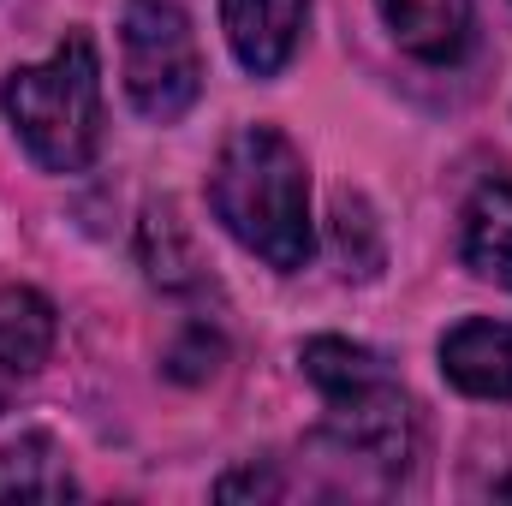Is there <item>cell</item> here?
<instances>
[{
	"instance_id": "11",
	"label": "cell",
	"mask_w": 512,
	"mask_h": 506,
	"mask_svg": "<svg viewBox=\"0 0 512 506\" xmlns=\"http://www.w3.org/2000/svg\"><path fill=\"white\" fill-rule=\"evenodd\" d=\"M18 370H12V364H6V358H0V411H6V399H12V387H18Z\"/></svg>"
},
{
	"instance_id": "7",
	"label": "cell",
	"mask_w": 512,
	"mask_h": 506,
	"mask_svg": "<svg viewBox=\"0 0 512 506\" xmlns=\"http://www.w3.org/2000/svg\"><path fill=\"white\" fill-rule=\"evenodd\" d=\"M393 42L429 66H447L471 42V0H376Z\"/></svg>"
},
{
	"instance_id": "12",
	"label": "cell",
	"mask_w": 512,
	"mask_h": 506,
	"mask_svg": "<svg viewBox=\"0 0 512 506\" xmlns=\"http://www.w3.org/2000/svg\"><path fill=\"white\" fill-rule=\"evenodd\" d=\"M501 495H507V501H512V483H501Z\"/></svg>"
},
{
	"instance_id": "2",
	"label": "cell",
	"mask_w": 512,
	"mask_h": 506,
	"mask_svg": "<svg viewBox=\"0 0 512 506\" xmlns=\"http://www.w3.org/2000/svg\"><path fill=\"white\" fill-rule=\"evenodd\" d=\"M6 120L48 173H84L102 143V66L90 36H66L42 66H18L0 90Z\"/></svg>"
},
{
	"instance_id": "8",
	"label": "cell",
	"mask_w": 512,
	"mask_h": 506,
	"mask_svg": "<svg viewBox=\"0 0 512 506\" xmlns=\"http://www.w3.org/2000/svg\"><path fill=\"white\" fill-rule=\"evenodd\" d=\"M465 262L512 292V179L477 185L471 209H465Z\"/></svg>"
},
{
	"instance_id": "5",
	"label": "cell",
	"mask_w": 512,
	"mask_h": 506,
	"mask_svg": "<svg viewBox=\"0 0 512 506\" xmlns=\"http://www.w3.org/2000/svg\"><path fill=\"white\" fill-rule=\"evenodd\" d=\"M304 18H310V0H221L227 42H233L239 66L256 78H274L292 60Z\"/></svg>"
},
{
	"instance_id": "10",
	"label": "cell",
	"mask_w": 512,
	"mask_h": 506,
	"mask_svg": "<svg viewBox=\"0 0 512 506\" xmlns=\"http://www.w3.org/2000/svg\"><path fill=\"white\" fill-rule=\"evenodd\" d=\"M0 495H24V501H66L78 495L60 447L48 435H18L6 453H0Z\"/></svg>"
},
{
	"instance_id": "9",
	"label": "cell",
	"mask_w": 512,
	"mask_h": 506,
	"mask_svg": "<svg viewBox=\"0 0 512 506\" xmlns=\"http://www.w3.org/2000/svg\"><path fill=\"white\" fill-rule=\"evenodd\" d=\"M54 352V304L30 286H0V358L18 376H36Z\"/></svg>"
},
{
	"instance_id": "4",
	"label": "cell",
	"mask_w": 512,
	"mask_h": 506,
	"mask_svg": "<svg viewBox=\"0 0 512 506\" xmlns=\"http://www.w3.org/2000/svg\"><path fill=\"white\" fill-rule=\"evenodd\" d=\"M120 42H126L131 108L155 126H173L203 90V54H197L191 18L173 0H126Z\"/></svg>"
},
{
	"instance_id": "6",
	"label": "cell",
	"mask_w": 512,
	"mask_h": 506,
	"mask_svg": "<svg viewBox=\"0 0 512 506\" xmlns=\"http://www.w3.org/2000/svg\"><path fill=\"white\" fill-rule=\"evenodd\" d=\"M441 370L471 399H512V322H459L441 340Z\"/></svg>"
},
{
	"instance_id": "1",
	"label": "cell",
	"mask_w": 512,
	"mask_h": 506,
	"mask_svg": "<svg viewBox=\"0 0 512 506\" xmlns=\"http://www.w3.org/2000/svg\"><path fill=\"white\" fill-rule=\"evenodd\" d=\"M209 209L268 268H304L310 256V179L304 155L274 126L233 131L209 173Z\"/></svg>"
},
{
	"instance_id": "3",
	"label": "cell",
	"mask_w": 512,
	"mask_h": 506,
	"mask_svg": "<svg viewBox=\"0 0 512 506\" xmlns=\"http://www.w3.org/2000/svg\"><path fill=\"white\" fill-rule=\"evenodd\" d=\"M304 376L328 399V441L352 459H370L382 471H405L417 453V423L405 393L393 387L376 352L352 340H310L304 346Z\"/></svg>"
}]
</instances>
